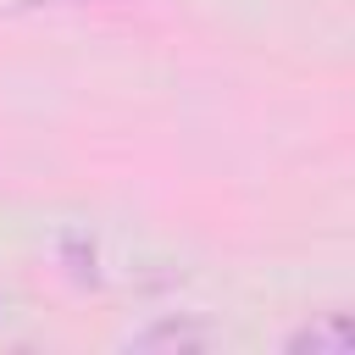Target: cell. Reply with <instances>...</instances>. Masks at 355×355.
Returning <instances> with one entry per match:
<instances>
[{
	"instance_id": "1",
	"label": "cell",
	"mask_w": 355,
	"mask_h": 355,
	"mask_svg": "<svg viewBox=\"0 0 355 355\" xmlns=\"http://www.w3.org/2000/svg\"><path fill=\"white\" fill-rule=\"evenodd\" d=\"M288 349H311V355H349L355 349V322L349 316H327V322H311L300 333H288Z\"/></svg>"
},
{
	"instance_id": "3",
	"label": "cell",
	"mask_w": 355,
	"mask_h": 355,
	"mask_svg": "<svg viewBox=\"0 0 355 355\" xmlns=\"http://www.w3.org/2000/svg\"><path fill=\"white\" fill-rule=\"evenodd\" d=\"M33 6H89V0H17V11H33Z\"/></svg>"
},
{
	"instance_id": "2",
	"label": "cell",
	"mask_w": 355,
	"mask_h": 355,
	"mask_svg": "<svg viewBox=\"0 0 355 355\" xmlns=\"http://www.w3.org/2000/svg\"><path fill=\"white\" fill-rule=\"evenodd\" d=\"M211 333H205V322H183V316H166V322H155V327H144L139 338H133V349H200Z\"/></svg>"
}]
</instances>
